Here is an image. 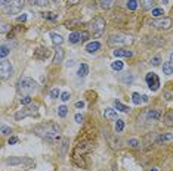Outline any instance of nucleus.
I'll return each mask as SVG.
<instances>
[{"instance_id": "obj_1", "label": "nucleus", "mask_w": 173, "mask_h": 171, "mask_svg": "<svg viewBox=\"0 0 173 171\" xmlns=\"http://www.w3.org/2000/svg\"><path fill=\"white\" fill-rule=\"evenodd\" d=\"M34 133L39 136V137L44 139V140H48L51 143L53 142H58L59 140V133H61V128L56 127L55 124L52 123H48V124H40L37 127H34Z\"/></svg>"}, {"instance_id": "obj_2", "label": "nucleus", "mask_w": 173, "mask_h": 171, "mask_svg": "<svg viewBox=\"0 0 173 171\" xmlns=\"http://www.w3.org/2000/svg\"><path fill=\"white\" fill-rule=\"evenodd\" d=\"M37 87H39V84H37L33 78L22 77V78H19V81H18V90H21L22 93H27V94L34 93V92L37 90Z\"/></svg>"}, {"instance_id": "obj_3", "label": "nucleus", "mask_w": 173, "mask_h": 171, "mask_svg": "<svg viewBox=\"0 0 173 171\" xmlns=\"http://www.w3.org/2000/svg\"><path fill=\"white\" fill-rule=\"evenodd\" d=\"M24 6H25V0H9L5 10L8 15H17L18 12L22 10Z\"/></svg>"}, {"instance_id": "obj_4", "label": "nucleus", "mask_w": 173, "mask_h": 171, "mask_svg": "<svg viewBox=\"0 0 173 171\" xmlns=\"http://www.w3.org/2000/svg\"><path fill=\"white\" fill-rule=\"evenodd\" d=\"M133 40L130 36H123V34H113L108 39V44L109 46H116V44H130Z\"/></svg>"}, {"instance_id": "obj_5", "label": "nucleus", "mask_w": 173, "mask_h": 171, "mask_svg": "<svg viewBox=\"0 0 173 171\" xmlns=\"http://www.w3.org/2000/svg\"><path fill=\"white\" fill-rule=\"evenodd\" d=\"M37 109H39L37 105H33V103L27 105V108H24V109H21V111H18L17 114H15V118L22 119L25 117H34V115H37Z\"/></svg>"}, {"instance_id": "obj_6", "label": "nucleus", "mask_w": 173, "mask_h": 171, "mask_svg": "<svg viewBox=\"0 0 173 171\" xmlns=\"http://www.w3.org/2000/svg\"><path fill=\"white\" fill-rule=\"evenodd\" d=\"M92 30H93V36L95 37L102 36V32L105 31V21H104L102 16H96V18L92 21Z\"/></svg>"}, {"instance_id": "obj_7", "label": "nucleus", "mask_w": 173, "mask_h": 171, "mask_svg": "<svg viewBox=\"0 0 173 171\" xmlns=\"http://www.w3.org/2000/svg\"><path fill=\"white\" fill-rule=\"evenodd\" d=\"M145 81H147V84H148L149 90L157 92V90L160 89V78H158V75H157V74H154V72H148L147 77H145Z\"/></svg>"}, {"instance_id": "obj_8", "label": "nucleus", "mask_w": 173, "mask_h": 171, "mask_svg": "<svg viewBox=\"0 0 173 171\" xmlns=\"http://www.w3.org/2000/svg\"><path fill=\"white\" fill-rule=\"evenodd\" d=\"M0 74H2V78L3 80L9 78L13 74V66H12V63L9 61L2 59V62H0Z\"/></svg>"}, {"instance_id": "obj_9", "label": "nucleus", "mask_w": 173, "mask_h": 171, "mask_svg": "<svg viewBox=\"0 0 173 171\" xmlns=\"http://www.w3.org/2000/svg\"><path fill=\"white\" fill-rule=\"evenodd\" d=\"M149 25L151 27H155V28H164V30H167L172 25V19L170 18H157V19L151 21Z\"/></svg>"}, {"instance_id": "obj_10", "label": "nucleus", "mask_w": 173, "mask_h": 171, "mask_svg": "<svg viewBox=\"0 0 173 171\" xmlns=\"http://www.w3.org/2000/svg\"><path fill=\"white\" fill-rule=\"evenodd\" d=\"M6 164L8 165H19V164H27V165H31L33 164V161L31 159H27V158H15V157H10L6 159Z\"/></svg>"}, {"instance_id": "obj_11", "label": "nucleus", "mask_w": 173, "mask_h": 171, "mask_svg": "<svg viewBox=\"0 0 173 171\" xmlns=\"http://www.w3.org/2000/svg\"><path fill=\"white\" fill-rule=\"evenodd\" d=\"M113 55L116 58H132L133 56V52L132 50H127V49H116Z\"/></svg>"}, {"instance_id": "obj_12", "label": "nucleus", "mask_w": 173, "mask_h": 171, "mask_svg": "<svg viewBox=\"0 0 173 171\" xmlns=\"http://www.w3.org/2000/svg\"><path fill=\"white\" fill-rule=\"evenodd\" d=\"M49 49H44V47H39L36 52H34V58L36 59H40V61H43V59H46L49 56Z\"/></svg>"}, {"instance_id": "obj_13", "label": "nucleus", "mask_w": 173, "mask_h": 171, "mask_svg": "<svg viewBox=\"0 0 173 171\" xmlns=\"http://www.w3.org/2000/svg\"><path fill=\"white\" fill-rule=\"evenodd\" d=\"M64 56H65V53H64V49H62L61 46H58V47H56V50H55L53 63H61L62 61H64Z\"/></svg>"}, {"instance_id": "obj_14", "label": "nucleus", "mask_w": 173, "mask_h": 171, "mask_svg": "<svg viewBox=\"0 0 173 171\" xmlns=\"http://www.w3.org/2000/svg\"><path fill=\"white\" fill-rule=\"evenodd\" d=\"M104 117L108 119V121H117V112L113 108H107L104 111Z\"/></svg>"}, {"instance_id": "obj_15", "label": "nucleus", "mask_w": 173, "mask_h": 171, "mask_svg": "<svg viewBox=\"0 0 173 171\" xmlns=\"http://www.w3.org/2000/svg\"><path fill=\"white\" fill-rule=\"evenodd\" d=\"M101 49V43L99 41H90L89 44H86V52L87 53H95Z\"/></svg>"}, {"instance_id": "obj_16", "label": "nucleus", "mask_w": 173, "mask_h": 171, "mask_svg": "<svg viewBox=\"0 0 173 171\" xmlns=\"http://www.w3.org/2000/svg\"><path fill=\"white\" fill-rule=\"evenodd\" d=\"M87 74H89V66H87V63H80V65H78L77 75L80 77V78H84Z\"/></svg>"}, {"instance_id": "obj_17", "label": "nucleus", "mask_w": 173, "mask_h": 171, "mask_svg": "<svg viewBox=\"0 0 173 171\" xmlns=\"http://www.w3.org/2000/svg\"><path fill=\"white\" fill-rule=\"evenodd\" d=\"M78 41H82V36H80V31H74L70 34V37H68V43L71 44H75Z\"/></svg>"}, {"instance_id": "obj_18", "label": "nucleus", "mask_w": 173, "mask_h": 171, "mask_svg": "<svg viewBox=\"0 0 173 171\" xmlns=\"http://www.w3.org/2000/svg\"><path fill=\"white\" fill-rule=\"evenodd\" d=\"M51 39H52L53 44H56V46H61L62 41H64L62 36H61V34H58V32H51Z\"/></svg>"}, {"instance_id": "obj_19", "label": "nucleus", "mask_w": 173, "mask_h": 171, "mask_svg": "<svg viewBox=\"0 0 173 171\" xmlns=\"http://www.w3.org/2000/svg\"><path fill=\"white\" fill-rule=\"evenodd\" d=\"M140 6L145 10H152L154 9V0H140Z\"/></svg>"}, {"instance_id": "obj_20", "label": "nucleus", "mask_w": 173, "mask_h": 171, "mask_svg": "<svg viewBox=\"0 0 173 171\" xmlns=\"http://www.w3.org/2000/svg\"><path fill=\"white\" fill-rule=\"evenodd\" d=\"M163 72L166 74V75H172L173 74V62H164V65H163Z\"/></svg>"}, {"instance_id": "obj_21", "label": "nucleus", "mask_w": 173, "mask_h": 171, "mask_svg": "<svg viewBox=\"0 0 173 171\" xmlns=\"http://www.w3.org/2000/svg\"><path fill=\"white\" fill-rule=\"evenodd\" d=\"M114 106H116V109H118L120 112H124V114H127V112L130 111V108L126 106V105H123L120 100H116V102H114Z\"/></svg>"}, {"instance_id": "obj_22", "label": "nucleus", "mask_w": 173, "mask_h": 171, "mask_svg": "<svg viewBox=\"0 0 173 171\" xmlns=\"http://www.w3.org/2000/svg\"><path fill=\"white\" fill-rule=\"evenodd\" d=\"M147 117H148L149 119H158V118L161 117V112H160L158 109H149L148 114H147Z\"/></svg>"}, {"instance_id": "obj_23", "label": "nucleus", "mask_w": 173, "mask_h": 171, "mask_svg": "<svg viewBox=\"0 0 173 171\" xmlns=\"http://www.w3.org/2000/svg\"><path fill=\"white\" fill-rule=\"evenodd\" d=\"M164 124L169 125V127L173 125V109H170V111L164 115Z\"/></svg>"}, {"instance_id": "obj_24", "label": "nucleus", "mask_w": 173, "mask_h": 171, "mask_svg": "<svg viewBox=\"0 0 173 171\" xmlns=\"http://www.w3.org/2000/svg\"><path fill=\"white\" fill-rule=\"evenodd\" d=\"M42 16L44 19H48V21H58V15L53 13V12H43Z\"/></svg>"}, {"instance_id": "obj_25", "label": "nucleus", "mask_w": 173, "mask_h": 171, "mask_svg": "<svg viewBox=\"0 0 173 171\" xmlns=\"http://www.w3.org/2000/svg\"><path fill=\"white\" fill-rule=\"evenodd\" d=\"M169 140H173V134L169 133V134H160L157 137V143H161V142H169Z\"/></svg>"}, {"instance_id": "obj_26", "label": "nucleus", "mask_w": 173, "mask_h": 171, "mask_svg": "<svg viewBox=\"0 0 173 171\" xmlns=\"http://www.w3.org/2000/svg\"><path fill=\"white\" fill-rule=\"evenodd\" d=\"M68 148V139H62V143H61V150H59V155L61 157H65V150Z\"/></svg>"}, {"instance_id": "obj_27", "label": "nucleus", "mask_w": 173, "mask_h": 171, "mask_svg": "<svg viewBox=\"0 0 173 171\" xmlns=\"http://www.w3.org/2000/svg\"><path fill=\"white\" fill-rule=\"evenodd\" d=\"M111 68L114 71H121L123 68H124V63L121 62V61H114L113 63H111Z\"/></svg>"}, {"instance_id": "obj_28", "label": "nucleus", "mask_w": 173, "mask_h": 171, "mask_svg": "<svg viewBox=\"0 0 173 171\" xmlns=\"http://www.w3.org/2000/svg\"><path fill=\"white\" fill-rule=\"evenodd\" d=\"M9 52H10V50H9V47H8L6 44H2V47H0V58H2V59H5V58L9 55Z\"/></svg>"}, {"instance_id": "obj_29", "label": "nucleus", "mask_w": 173, "mask_h": 171, "mask_svg": "<svg viewBox=\"0 0 173 171\" xmlns=\"http://www.w3.org/2000/svg\"><path fill=\"white\" fill-rule=\"evenodd\" d=\"M74 25H83V21H80V19H71V21H67L65 22V27L67 28H73Z\"/></svg>"}, {"instance_id": "obj_30", "label": "nucleus", "mask_w": 173, "mask_h": 171, "mask_svg": "<svg viewBox=\"0 0 173 171\" xmlns=\"http://www.w3.org/2000/svg\"><path fill=\"white\" fill-rule=\"evenodd\" d=\"M113 5V0H99V8L102 9H109Z\"/></svg>"}, {"instance_id": "obj_31", "label": "nucleus", "mask_w": 173, "mask_h": 171, "mask_svg": "<svg viewBox=\"0 0 173 171\" xmlns=\"http://www.w3.org/2000/svg\"><path fill=\"white\" fill-rule=\"evenodd\" d=\"M67 114H68V108H67L65 105H62V106H59V108H58V115H59L61 118H65V117H67Z\"/></svg>"}, {"instance_id": "obj_32", "label": "nucleus", "mask_w": 173, "mask_h": 171, "mask_svg": "<svg viewBox=\"0 0 173 171\" xmlns=\"http://www.w3.org/2000/svg\"><path fill=\"white\" fill-rule=\"evenodd\" d=\"M163 15H164V10L161 8H154L152 9V16L154 18H161Z\"/></svg>"}, {"instance_id": "obj_33", "label": "nucleus", "mask_w": 173, "mask_h": 171, "mask_svg": "<svg viewBox=\"0 0 173 171\" xmlns=\"http://www.w3.org/2000/svg\"><path fill=\"white\" fill-rule=\"evenodd\" d=\"M30 3L31 5H36V6H46V5H49V0H30Z\"/></svg>"}, {"instance_id": "obj_34", "label": "nucleus", "mask_w": 173, "mask_h": 171, "mask_svg": "<svg viewBox=\"0 0 173 171\" xmlns=\"http://www.w3.org/2000/svg\"><path fill=\"white\" fill-rule=\"evenodd\" d=\"M138 5H139L138 0H127V9L129 10H136Z\"/></svg>"}, {"instance_id": "obj_35", "label": "nucleus", "mask_w": 173, "mask_h": 171, "mask_svg": "<svg viewBox=\"0 0 173 171\" xmlns=\"http://www.w3.org/2000/svg\"><path fill=\"white\" fill-rule=\"evenodd\" d=\"M49 96H51L52 99H58V97H61V90H59L58 87H55V89H52V90H51Z\"/></svg>"}, {"instance_id": "obj_36", "label": "nucleus", "mask_w": 173, "mask_h": 171, "mask_svg": "<svg viewBox=\"0 0 173 171\" xmlns=\"http://www.w3.org/2000/svg\"><path fill=\"white\" fill-rule=\"evenodd\" d=\"M123 128H124V121H123V119H117V121H116V131L121 133Z\"/></svg>"}, {"instance_id": "obj_37", "label": "nucleus", "mask_w": 173, "mask_h": 171, "mask_svg": "<svg viewBox=\"0 0 173 171\" xmlns=\"http://www.w3.org/2000/svg\"><path fill=\"white\" fill-rule=\"evenodd\" d=\"M132 102L135 105H140V102H142V99H140V94L139 93H132Z\"/></svg>"}, {"instance_id": "obj_38", "label": "nucleus", "mask_w": 173, "mask_h": 171, "mask_svg": "<svg viewBox=\"0 0 173 171\" xmlns=\"http://www.w3.org/2000/svg\"><path fill=\"white\" fill-rule=\"evenodd\" d=\"M31 102H33V100H31V96L30 94H24L21 97V103L22 105H31Z\"/></svg>"}, {"instance_id": "obj_39", "label": "nucleus", "mask_w": 173, "mask_h": 171, "mask_svg": "<svg viewBox=\"0 0 173 171\" xmlns=\"http://www.w3.org/2000/svg\"><path fill=\"white\" fill-rule=\"evenodd\" d=\"M160 62H161V58H160V55H155V56L151 59V62H149V63H151L152 66H157V65H160Z\"/></svg>"}, {"instance_id": "obj_40", "label": "nucleus", "mask_w": 173, "mask_h": 171, "mask_svg": "<svg viewBox=\"0 0 173 171\" xmlns=\"http://www.w3.org/2000/svg\"><path fill=\"white\" fill-rule=\"evenodd\" d=\"M70 97H71V93H70V92H64V93H61V97H59V99H61L62 102H68Z\"/></svg>"}, {"instance_id": "obj_41", "label": "nucleus", "mask_w": 173, "mask_h": 171, "mask_svg": "<svg viewBox=\"0 0 173 171\" xmlns=\"http://www.w3.org/2000/svg\"><path fill=\"white\" fill-rule=\"evenodd\" d=\"M10 133H12V128L3 124V125H2V134H3V136H9Z\"/></svg>"}, {"instance_id": "obj_42", "label": "nucleus", "mask_w": 173, "mask_h": 171, "mask_svg": "<svg viewBox=\"0 0 173 171\" xmlns=\"http://www.w3.org/2000/svg\"><path fill=\"white\" fill-rule=\"evenodd\" d=\"M18 142H19V139L17 136H12V137H9V140H8V145H17Z\"/></svg>"}, {"instance_id": "obj_43", "label": "nucleus", "mask_w": 173, "mask_h": 171, "mask_svg": "<svg viewBox=\"0 0 173 171\" xmlns=\"http://www.w3.org/2000/svg\"><path fill=\"white\" fill-rule=\"evenodd\" d=\"M74 118H75V123H77V124H82V123H83V119H84V117H83L82 114H75Z\"/></svg>"}, {"instance_id": "obj_44", "label": "nucleus", "mask_w": 173, "mask_h": 171, "mask_svg": "<svg viewBox=\"0 0 173 171\" xmlns=\"http://www.w3.org/2000/svg\"><path fill=\"white\" fill-rule=\"evenodd\" d=\"M123 81H124L126 84H130V83L133 81V77H132V75H129V72H127V74H126V75H124V78H123Z\"/></svg>"}, {"instance_id": "obj_45", "label": "nucleus", "mask_w": 173, "mask_h": 171, "mask_svg": "<svg viewBox=\"0 0 173 171\" xmlns=\"http://www.w3.org/2000/svg\"><path fill=\"white\" fill-rule=\"evenodd\" d=\"M129 145H130L132 148H139V140H138V139H130V140H129Z\"/></svg>"}, {"instance_id": "obj_46", "label": "nucleus", "mask_w": 173, "mask_h": 171, "mask_svg": "<svg viewBox=\"0 0 173 171\" xmlns=\"http://www.w3.org/2000/svg\"><path fill=\"white\" fill-rule=\"evenodd\" d=\"M80 36H82V41H84V40L89 39V32L87 31H80Z\"/></svg>"}, {"instance_id": "obj_47", "label": "nucleus", "mask_w": 173, "mask_h": 171, "mask_svg": "<svg viewBox=\"0 0 173 171\" xmlns=\"http://www.w3.org/2000/svg\"><path fill=\"white\" fill-rule=\"evenodd\" d=\"M75 108H77V109H83V108H84V102H83V100L75 102Z\"/></svg>"}, {"instance_id": "obj_48", "label": "nucleus", "mask_w": 173, "mask_h": 171, "mask_svg": "<svg viewBox=\"0 0 173 171\" xmlns=\"http://www.w3.org/2000/svg\"><path fill=\"white\" fill-rule=\"evenodd\" d=\"M82 0H67V5L68 6H74V5H77V3H80Z\"/></svg>"}, {"instance_id": "obj_49", "label": "nucleus", "mask_w": 173, "mask_h": 171, "mask_svg": "<svg viewBox=\"0 0 173 171\" xmlns=\"http://www.w3.org/2000/svg\"><path fill=\"white\" fill-rule=\"evenodd\" d=\"M17 21H18V22H25V21H27V15L22 13L21 16H18V18H17Z\"/></svg>"}, {"instance_id": "obj_50", "label": "nucleus", "mask_w": 173, "mask_h": 171, "mask_svg": "<svg viewBox=\"0 0 173 171\" xmlns=\"http://www.w3.org/2000/svg\"><path fill=\"white\" fill-rule=\"evenodd\" d=\"M10 30V25H8V24H3L2 25V34H5L6 31H9Z\"/></svg>"}, {"instance_id": "obj_51", "label": "nucleus", "mask_w": 173, "mask_h": 171, "mask_svg": "<svg viewBox=\"0 0 173 171\" xmlns=\"http://www.w3.org/2000/svg\"><path fill=\"white\" fill-rule=\"evenodd\" d=\"M164 96H166V99H167V100H170V99H172V93H170V92H166V93H164Z\"/></svg>"}, {"instance_id": "obj_52", "label": "nucleus", "mask_w": 173, "mask_h": 171, "mask_svg": "<svg viewBox=\"0 0 173 171\" xmlns=\"http://www.w3.org/2000/svg\"><path fill=\"white\" fill-rule=\"evenodd\" d=\"M142 102H148V96L144 94V96H142Z\"/></svg>"}, {"instance_id": "obj_53", "label": "nucleus", "mask_w": 173, "mask_h": 171, "mask_svg": "<svg viewBox=\"0 0 173 171\" xmlns=\"http://www.w3.org/2000/svg\"><path fill=\"white\" fill-rule=\"evenodd\" d=\"M170 62H173V52L170 53Z\"/></svg>"}, {"instance_id": "obj_54", "label": "nucleus", "mask_w": 173, "mask_h": 171, "mask_svg": "<svg viewBox=\"0 0 173 171\" xmlns=\"http://www.w3.org/2000/svg\"><path fill=\"white\" fill-rule=\"evenodd\" d=\"M163 3H164V5H167V3H169V0H163Z\"/></svg>"}, {"instance_id": "obj_55", "label": "nucleus", "mask_w": 173, "mask_h": 171, "mask_svg": "<svg viewBox=\"0 0 173 171\" xmlns=\"http://www.w3.org/2000/svg\"><path fill=\"white\" fill-rule=\"evenodd\" d=\"M149 171H158V170H157V168H154V170H149Z\"/></svg>"}, {"instance_id": "obj_56", "label": "nucleus", "mask_w": 173, "mask_h": 171, "mask_svg": "<svg viewBox=\"0 0 173 171\" xmlns=\"http://www.w3.org/2000/svg\"><path fill=\"white\" fill-rule=\"evenodd\" d=\"M52 2H53V3H56V2H58V0H52Z\"/></svg>"}]
</instances>
